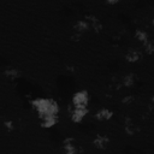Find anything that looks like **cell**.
Wrapping results in <instances>:
<instances>
[{"label": "cell", "instance_id": "8fae6325", "mask_svg": "<svg viewBox=\"0 0 154 154\" xmlns=\"http://www.w3.org/2000/svg\"><path fill=\"white\" fill-rule=\"evenodd\" d=\"M134 82H135V78H134L132 75L124 76V78H123V84H124L125 87H131V85L134 84Z\"/></svg>", "mask_w": 154, "mask_h": 154}, {"label": "cell", "instance_id": "30bf717a", "mask_svg": "<svg viewBox=\"0 0 154 154\" xmlns=\"http://www.w3.org/2000/svg\"><path fill=\"white\" fill-rule=\"evenodd\" d=\"M5 75H6L7 78L13 79V78H17V77H18L19 72H18V70H16V69H7L6 72H5Z\"/></svg>", "mask_w": 154, "mask_h": 154}, {"label": "cell", "instance_id": "52a82bcc", "mask_svg": "<svg viewBox=\"0 0 154 154\" xmlns=\"http://www.w3.org/2000/svg\"><path fill=\"white\" fill-rule=\"evenodd\" d=\"M125 57H126V60H129V61H137L141 58V54L136 49H130V51H128Z\"/></svg>", "mask_w": 154, "mask_h": 154}, {"label": "cell", "instance_id": "3957f363", "mask_svg": "<svg viewBox=\"0 0 154 154\" xmlns=\"http://www.w3.org/2000/svg\"><path fill=\"white\" fill-rule=\"evenodd\" d=\"M87 107H75L71 113V119L75 123H79L83 120V118L87 116Z\"/></svg>", "mask_w": 154, "mask_h": 154}, {"label": "cell", "instance_id": "7a4b0ae2", "mask_svg": "<svg viewBox=\"0 0 154 154\" xmlns=\"http://www.w3.org/2000/svg\"><path fill=\"white\" fill-rule=\"evenodd\" d=\"M88 102H89V96H88V93L84 90L77 91L72 96V103L75 107H87Z\"/></svg>", "mask_w": 154, "mask_h": 154}, {"label": "cell", "instance_id": "6da1fadb", "mask_svg": "<svg viewBox=\"0 0 154 154\" xmlns=\"http://www.w3.org/2000/svg\"><path fill=\"white\" fill-rule=\"evenodd\" d=\"M32 107L36 109L40 119L45 118V117H57V114L59 112L58 103L51 99H45V97L34 100Z\"/></svg>", "mask_w": 154, "mask_h": 154}, {"label": "cell", "instance_id": "9c48e42d", "mask_svg": "<svg viewBox=\"0 0 154 154\" xmlns=\"http://www.w3.org/2000/svg\"><path fill=\"white\" fill-rule=\"evenodd\" d=\"M136 38H137L140 42H142V43H146L147 41H149L147 32L143 31V30H137V31H136Z\"/></svg>", "mask_w": 154, "mask_h": 154}, {"label": "cell", "instance_id": "7c38bea8", "mask_svg": "<svg viewBox=\"0 0 154 154\" xmlns=\"http://www.w3.org/2000/svg\"><path fill=\"white\" fill-rule=\"evenodd\" d=\"M107 2H109V4H116L117 1H119V0H106Z\"/></svg>", "mask_w": 154, "mask_h": 154}, {"label": "cell", "instance_id": "8992f818", "mask_svg": "<svg viewBox=\"0 0 154 154\" xmlns=\"http://www.w3.org/2000/svg\"><path fill=\"white\" fill-rule=\"evenodd\" d=\"M95 143V147L96 148H100V149H103L107 147V143H108V138L106 136H97L94 141Z\"/></svg>", "mask_w": 154, "mask_h": 154}, {"label": "cell", "instance_id": "ba28073f", "mask_svg": "<svg viewBox=\"0 0 154 154\" xmlns=\"http://www.w3.org/2000/svg\"><path fill=\"white\" fill-rule=\"evenodd\" d=\"M125 131H126L128 134H130V135L135 134V131H136V125H135V123H134L131 119H126V122H125Z\"/></svg>", "mask_w": 154, "mask_h": 154}, {"label": "cell", "instance_id": "277c9868", "mask_svg": "<svg viewBox=\"0 0 154 154\" xmlns=\"http://www.w3.org/2000/svg\"><path fill=\"white\" fill-rule=\"evenodd\" d=\"M95 116H96V118L99 120H108L112 117V112L109 109H107V108H101V109H99L96 112Z\"/></svg>", "mask_w": 154, "mask_h": 154}, {"label": "cell", "instance_id": "5b68a950", "mask_svg": "<svg viewBox=\"0 0 154 154\" xmlns=\"http://www.w3.org/2000/svg\"><path fill=\"white\" fill-rule=\"evenodd\" d=\"M64 152L67 154H75L77 152V147L76 144H73L72 140H66L64 143Z\"/></svg>", "mask_w": 154, "mask_h": 154}]
</instances>
